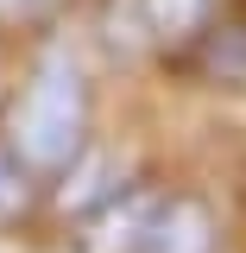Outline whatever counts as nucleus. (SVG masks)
<instances>
[{
    "mask_svg": "<svg viewBox=\"0 0 246 253\" xmlns=\"http://www.w3.org/2000/svg\"><path fill=\"white\" fill-rule=\"evenodd\" d=\"M82 121H89V108H82L76 63L44 57L38 76H32V89L13 108V152H19V165L26 171H63V165H76L82 158Z\"/></svg>",
    "mask_w": 246,
    "mask_h": 253,
    "instance_id": "nucleus-1",
    "label": "nucleus"
},
{
    "mask_svg": "<svg viewBox=\"0 0 246 253\" xmlns=\"http://www.w3.org/2000/svg\"><path fill=\"white\" fill-rule=\"evenodd\" d=\"M158 209H164V196H158V190H126V196H114V203L89 221L82 253H145Z\"/></svg>",
    "mask_w": 246,
    "mask_h": 253,
    "instance_id": "nucleus-2",
    "label": "nucleus"
},
{
    "mask_svg": "<svg viewBox=\"0 0 246 253\" xmlns=\"http://www.w3.org/2000/svg\"><path fill=\"white\" fill-rule=\"evenodd\" d=\"M145 253H209V209L202 203H164Z\"/></svg>",
    "mask_w": 246,
    "mask_h": 253,
    "instance_id": "nucleus-3",
    "label": "nucleus"
},
{
    "mask_svg": "<svg viewBox=\"0 0 246 253\" xmlns=\"http://www.w3.org/2000/svg\"><path fill=\"white\" fill-rule=\"evenodd\" d=\"M26 203H32V177H26V165H19V152L0 146V221L26 215Z\"/></svg>",
    "mask_w": 246,
    "mask_h": 253,
    "instance_id": "nucleus-4",
    "label": "nucleus"
},
{
    "mask_svg": "<svg viewBox=\"0 0 246 253\" xmlns=\"http://www.w3.org/2000/svg\"><path fill=\"white\" fill-rule=\"evenodd\" d=\"M202 6H209V0H152V26L158 32H189L202 19Z\"/></svg>",
    "mask_w": 246,
    "mask_h": 253,
    "instance_id": "nucleus-5",
    "label": "nucleus"
},
{
    "mask_svg": "<svg viewBox=\"0 0 246 253\" xmlns=\"http://www.w3.org/2000/svg\"><path fill=\"white\" fill-rule=\"evenodd\" d=\"M107 171H114L107 158H89V165L76 171V184H63V203H89V196H101V190H107Z\"/></svg>",
    "mask_w": 246,
    "mask_h": 253,
    "instance_id": "nucleus-6",
    "label": "nucleus"
},
{
    "mask_svg": "<svg viewBox=\"0 0 246 253\" xmlns=\"http://www.w3.org/2000/svg\"><path fill=\"white\" fill-rule=\"evenodd\" d=\"M38 0H0V13H32Z\"/></svg>",
    "mask_w": 246,
    "mask_h": 253,
    "instance_id": "nucleus-7",
    "label": "nucleus"
}]
</instances>
